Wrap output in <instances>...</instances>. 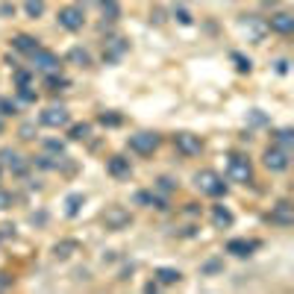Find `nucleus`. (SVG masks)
Instances as JSON below:
<instances>
[{
  "mask_svg": "<svg viewBox=\"0 0 294 294\" xmlns=\"http://www.w3.org/2000/svg\"><path fill=\"white\" fill-rule=\"evenodd\" d=\"M195 183H197V189H200L203 195H209V197L227 195V183H224L215 171H200V174L195 177Z\"/></svg>",
  "mask_w": 294,
  "mask_h": 294,
  "instance_id": "1",
  "label": "nucleus"
},
{
  "mask_svg": "<svg viewBox=\"0 0 294 294\" xmlns=\"http://www.w3.org/2000/svg\"><path fill=\"white\" fill-rule=\"evenodd\" d=\"M227 177L232 183H238V186H247V183H253V168H250V162L244 156H229Z\"/></svg>",
  "mask_w": 294,
  "mask_h": 294,
  "instance_id": "2",
  "label": "nucleus"
},
{
  "mask_svg": "<svg viewBox=\"0 0 294 294\" xmlns=\"http://www.w3.org/2000/svg\"><path fill=\"white\" fill-rule=\"evenodd\" d=\"M156 147H159L156 132H135V135H130V150H135L138 156H150Z\"/></svg>",
  "mask_w": 294,
  "mask_h": 294,
  "instance_id": "3",
  "label": "nucleus"
},
{
  "mask_svg": "<svg viewBox=\"0 0 294 294\" xmlns=\"http://www.w3.org/2000/svg\"><path fill=\"white\" fill-rule=\"evenodd\" d=\"M130 209H124V206H109L106 212H103V224L106 229H124L130 227Z\"/></svg>",
  "mask_w": 294,
  "mask_h": 294,
  "instance_id": "4",
  "label": "nucleus"
},
{
  "mask_svg": "<svg viewBox=\"0 0 294 294\" xmlns=\"http://www.w3.org/2000/svg\"><path fill=\"white\" fill-rule=\"evenodd\" d=\"M83 24H86V18H83V9H80V6H65V9H59V27L77 33V30H83Z\"/></svg>",
  "mask_w": 294,
  "mask_h": 294,
  "instance_id": "5",
  "label": "nucleus"
},
{
  "mask_svg": "<svg viewBox=\"0 0 294 294\" xmlns=\"http://www.w3.org/2000/svg\"><path fill=\"white\" fill-rule=\"evenodd\" d=\"M174 144H177V150H180L183 156H200V150H203L200 135H192V132H180V135L174 138Z\"/></svg>",
  "mask_w": 294,
  "mask_h": 294,
  "instance_id": "6",
  "label": "nucleus"
},
{
  "mask_svg": "<svg viewBox=\"0 0 294 294\" xmlns=\"http://www.w3.org/2000/svg\"><path fill=\"white\" fill-rule=\"evenodd\" d=\"M289 156H292V153L283 150V147H268V150H265V168H268V171H286L289 162H292Z\"/></svg>",
  "mask_w": 294,
  "mask_h": 294,
  "instance_id": "7",
  "label": "nucleus"
},
{
  "mask_svg": "<svg viewBox=\"0 0 294 294\" xmlns=\"http://www.w3.org/2000/svg\"><path fill=\"white\" fill-rule=\"evenodd\" d=\"M30 56H33V68L44 71V74H53V71H59V59H56L50 50H41V47H35Z\"/></svg>",
  "mask_w": 294,
  "mask_h": 294,
  "instance_id": "8",
  "label": "nucleus"
},
{
  "mask_svg": "<svg viewBox=\"0 0 294 294\" xmlns=\"http://www.w3.org/2000/svg\"><path fill=\"white\" fill-rule=\"evenodd\" d=\"M0 165H6V168H9L12 174H18V177L27 174V168H30V162H27L21 153H15V150H9V147L0 150Z\"/></svg>",
  "mask_w": 294,
  "mask_h": 294,
  "instance_id": "9",
  "label": "nucleus"
},
{
  "mask_svg": "<svg viewBox=\"0 0 294 294\" xmlns=\"http://www.w3.org/2000/svg\"><path fill=\"white\" fill-rule=\"evenodd\" d=\"M44 127H65L68 124V109L65 106H47L44 112H41V118H38Z\"/></svg>",
  "mask_w": 294,
  "mask_h": 294,
  "instance_id": "10",
  "label": "nucleus"
},
{
  "mask_svg": "<svg viewBox=\"0 0 294 294\" xmlns=\"http://www.w3.org/2000/svg\"><path fill=\"white\" fill-rule=\"evenodd\" d=\"M271 224H277V227H292L294 224V206L292 203H277L274 209H271Z\"/></svg>",
  "mask_w": 294,
  "mask_h": 294,
  "instance_id": "11",
  "label": "nucleus"
},
{
  "mask_svg": "<svg viewBox=\"0 0 294 294\" xmlns=\"http://www.w3.org/2000/svg\"><path fill=\"white\" fill-rule=\"evenodd\" d=\"M241 33L247 35L250 41H262L265 33H268V24H265L262 18H244V21H241Z\"/></svg>",
  "mask_w": 294,
  "mask_h": 294,
  "instance_id": "12",
  "label": "nucleus"
},
{
  "mask_svg": "<svg viewBox=\"0 0 294 294\" xmlns=\"http://www.w3.org/2000/svg\"><path fill=\"white\" fill-rule=\"evenodd\" d=\"M106 171H109V177H115V180H127L132 174V165H130V159H124V156H112V159L106 162Z\"/></svg>",
  "mask_w": 294,
  "mask_h": 294,
  "instance_id": "13",
  "label": "nucleus"
},
{
  "mask_svg": "<svg viewBox=\"0 0 294 294\" xmlns=\"http://www.w3.org/2000/svg\"><path fill=\"white\" fill-rule=\"evenodd\" d=\"M127 50H130L127 38H112V41H106V53H103V59H106V62H118Z\"/></svg>",
  "mask_w": 294,
  "mask_h": 294,
  "instance_id": "14",
  "label": "nucleus"
},
{
  "mask_svg": "<svg viewBox=\"0 0 294 294\" xmlns=\"http://www.w3.org/2000/svg\"><path fill=\"white\" fill-rule=\"evenodd\" d=\"M274 33H280V35H289L294 30V15L292 12H280V15H274L271 18V24H268Z\"/></svg>",
  "mask_w": 294,
  "mask_h": 294,
  "instance_id": "15",
  "label": "nucleus"
},
{
  "mask_svg": "<svg viewBox=\"0 0 294 294\" xmlns=\"http://www.w3.org/2000/svg\"><path fill=\"white\" fill-rule=\"evenodd\" d=\"M253 241H244V238H232L227 244V253H232V256H250L253 253Z\"/></svg>",
  "mask_w": 294,
  "mask_h": 294,
  "instance_id": "16",
  "label": "nucleus"
},
{
  "mask_svg": "<svg viewBox=\"0 0 294 294\" xmlns=\"http://www.w3.org/2000/svg\"><path fill=\"white\" fill-rule=\"evenodd\" d=\"M212 224L218 229L232 227V212H229L227 206H215V209H212Z\"/></svg>",
  "mask_w": 294,
  "mask_h": 294,
  "instance_id": "17",
  "label": "nucleus"
},
{
  "mask_svg": "<svg viewBox=\"0 0 294 294\" xmlns=\"http://www.w3.org/2000/svg\"><path fill=\"white\" fill-rule=\"evenodd\" d=\"M156 280H159L162 286H177V283L183 280V274H180L177 268H159V271H156Z\"/></svg>",
  "mask_w": 294,
  "mask_h": 294,
  "instance_id": "18",
  "label": "nucleus"
},
{
  "mask_svg": "<svg viewBox=\"0 0 294 294\" xmlns=\"http://www.w3.org/2000/svg\"><path fill=\"white\" fill-rule=\"evenodd\" d=\"M68 62L86 68V65H92V56H89V50H83V47H71V50H68Z\"/></svg>",
  "mask_w": 294,
  "mask_h": 294,
  "instance_id": "19",
  "label": "nucleus"
},
{
  "mask_svg": "<svg viewBox=\"0 0 294 294\" xmlns=\"http://www.w3.org/2000/svg\"><path fill=\"white\" fill-rule=\"evenodd\" d=\"M12 44H15V47H18V50H21V53H33L35 47H38V41H35L33 35H15V38H12Z\"/></svg>",
  "mask_w": 294,
  "mask_h": 294,
  "instance_id": "20",
  "label": "nucleus"
},
{
  "mask_svg": "<svg viewBox=\"0 0 294 294\" xmlns=\"http://www.w3.org/2000/svg\"><path fill=\"white\" fill-rule=\"evenodd\" d=\"M77 250H80L77 241H59V244H53V256H56V259H68V256L77 253Z\"/></svg>",
  "mask_w": 294,
  "mask_h": 294,
  "instance_id": "21",
  "label": "nucleus"
},
{
  "mask_svg": "<svg viewBox=\"0 0 294 294\" xmlns=\"http://www.w3.org/2000/svg\"><path fill=\"white\" fill-rule=\"evenodd\" d=\"M83 203H86V197H83V195H68V197H65V212H68V218L80 215Z\"/></svg>",
  "mask_w": 294,
  "mask_h": 294,
  "instance_id": "22",
  "label": "nucleus"
},
{
  "mask_svg": "<svg viewBox=\"0 0 294 294\" xmlns=\"http://www.w3.org/2000/svg\"><path fill=\"white\" fill-rule=\"evenodd\" d=\"M274 138H277V144H280L283 150H289V153H292V144H294V132L289 130V127H286V130H277V135H274Z\"/></svg>",
  "mask_w": 294,
  "mask_h": 294,
  "instance_id": "23",
  "label": "nucleus"
},
{
  "mask_svg": "<svg viewBox=\"0 0 294 294\" xmlns=\"http://www.w3.org/2000/svg\"><path fill=\"white\" fill-rule=\"evenodd\" d=\"M103 15H106V21H118V15H121V6H118L115 0H103Z\"/></svg>",
  "mask_w": 294,
  "mask_h": 294,
  "instance_id": "24",
  "label": "nucleus"
},
{
  "mask_svg": "<svg viewBox=\"0 0 294 294\" xmlns=\"http://www.w3.org/2000/svg\"><path fill=\"white\" fill-rule=\"evenodd\" d=\"M89 135H92V127H89V124H74V127H71V138H74V141H86Z\"/></svg>",
  "mask_w": 294,
  "mask_h": 294,
  "instance_id": "25",
  "label": "nucleus"
},
{
  "mask_svg": "<svg viewBox=\"0 0 294 294\" xmlns=\"http://www.w3.org/2000/svg\"><path fill=\"white\" fill-rule=\"evenodd\" d=\"M44 12V0H27V15L30 18H38Z\"/></svg>",
  "mask_w": 294,
  "mask_h": 294,
  "instance_id": "26",
  "label": "nucleus"
},
{
  "mask_svg": "<svg viewBox=\"0 0 294 294\" xmlns=\"http://www.w3.org/2000/svg\"><path fill=\"white\" fill-rule=\"evenodd\" d=\"M15 112H18V106H15L12 100L0 98V118H9V115H15Z\"/></svg>",
  "mask_w": 294,
  "mask_h": 294,
  "instance_id": "27",
  "label": "nucleus"
},
{
  "mask_svg": "<svg viewBox=\"0 0 294 294\" xmlns=\"http://www.w3.org/2000/svg\"><path fill=\"white\" fill-rule=\"evenodd\" d=\"M247 118H250V124H253V127L268 124V115H262V109H250V112H247Z\"/></svg>",
  "mask_w": 294,
  "mask_h": 294,
  "instance_id": "28",
  "label": "nucleus"
},
{
  "mask_svg": "<svg viewBox=\"0 0 294 294\" xmlns=\"http://www.w3.org/2000/svg\"><path fill=\"white\" fill-rule=\"evenodd\" d=\"M221 268H224V262H221V259H209L203 268H200V271H203V274H218Z\"/></svg>",
  "mask_w": 294,
  "mask_h": 294,
  "instance_id": "29",
  "label": "nucleus"
},
{
  "mask_svg": "<svg viewBox=\"0 0 294 294\" xmlns=\"http://www.w3.org/2000/svg\"><path fill=\"white\" fill-rule=\"evenodd\" d=\"M18 135H21L24 141H30V138H35V124H21V130H18Z\"/></svg>",
  "mask_w": 294,
  "mask_h": 294,
  "instance_id": "30",
  "label": "nucleus"
},
{
  "mask_svg": "<svg viewBox=\"0 0 294 294\" xmlns=\"http://www.w3.org/2000/svg\"><path fill=\"white\" fill-rule=\"evenodd\" d=\"M232 62H235L238 71H250V59H244L241 53H232Z\"/></svg>",
  "mask_w": 294,
  "mask_h": 294,
  "instance_id": "31",
  "label": "nucleus"
},
{
  "mask_svg": "<svg viewBox=\"0 0 294 294\" xmlns=\"http://www.w3.org/2000/svg\"><path fill=\"white\" fill-rule=\"evenodd\" d=\"M44 147H47V150H53V153H59V156H62V150H65V144H62V141H53V138H47V141H44Z\"/></svg>",
  "mask_w": 294,
  "mask_h": 294,
  "instance_id": "32",
  "label": "nucleus"
},
{
  "mask_svg": "<svg viewBox=\"0 0 294 294\" xmlns=\"http://www.w3.org/2000/svg\"><path fill=\"white\" fill-rule=\"evenodd\" d=\"M174 18H177L180 24H192V15H189L186 9H174Z\"/></svg>",
  "mask_w": 294,
  "mask_h": 294,
  "instance_id": "33",
  "label": "nucleus"
},
{
  "mask_svg": "<svg viewBox=\"0 0 294 294\" xmlns=\"http://www.w3.org/2000/svg\"><path fill=\"white\" fill-rule=\"evenodd\" d=\"M100 124H103V127H118V124H121V118H118V115H103V118H100Z\"/></svg>",
  "mask_w": 294,
  "mask_h": 294,
  "instance_id": "34",
  "label": "nucleus"
},
{
  "mask_svg": "<svg viewBox=\"0 0 294 294\" xmlns=\"http://www.w3.org/2000/svg\"><path fill=\"white\" fill-rule=\"evenodd\" d=\"M9 206H12V195L0 189V212H3V209H9Z\"/></svg>",
  "mask_w": 294,
  "mask_h": 294,
  "instance_id": "35",
  "label": "nucleus"
},
{
  "mask_svg": "<svg viewBox=\"0 0 294 294\" xmlns=\"http://www.w3.org/2000/svg\"><path fill=\"white\" fill-rule=\"evenodd\" d=\"M150 197H153V195H147V192H138V195L132 197V200H135L138 206H150Z\"/></svg>",
  "mask_w": 294,
  "mask_h": 294,
  "instance_id": "36",
  "label": "nucleus"
},
{
  "mask_svg": "<svg viewBox=\"0 0 294 294\" xmlns=\"http://www.w3.org/2000/svg\"><path fill=\"white\" fill-rule=\"evenodd\" d=\"M159 192H174V183H171L168 177H162V180H159Z\"/></svg>",
  "mask_w": 294,
  "mask_h": 294,
  "instance_id": "37",
  "label": "nucleus"
},
{
  "mask_svg": "<svg viewBox=\"0 0 294 294\" xmlns=\"http://www.w3.org/2000/svg\"><path fill=\"white\" fill-rule=\"evenodd\" d=\"M15 80H18V89H21V86H27V83H30V77H27V74H24V71H18V74H15Z\"/></svg>",
  "mask_w": 294,
  "mask_h": 294,
  "instance_id": "38",
  "label": "nucleus"
},
{
  "mask_svg": "<svg viewBox=\"0 0 294 294\" xmlns=\"http://www.w3.org/2000/svg\"><path fill=\"white\" fill-rule=\"evenodd\" d=\"M6 286H12V277L9 274H0V289H6Z\"/></svg>",
  "mask_w": 294,
  "mask_h": 294,
  "instance_id": "39",
  "label": "nucleus"
},
{
  "mask_svg": "<svg viewBox=\"0 0 294 294\" xmlns=\"http://www.w3.org/2000/svg\"><path fill=\"white\" fill-rule=\"evenodd\" d=\"M277 71H280V74H286V71H289V62H286V59H283V62H277Z\"/></svg>",
  "mask_w": 294,
  "mask_h": 294,
  "instance_id": "40",
  "label": "nucleus"
},
{
  "mask_svg": "<svg viewBox=\"0 0 294 294\" xmlns=\"http://www.w3.org/2000/svg\"><path fill=\"white\" fill-rule=\"evenodd\" d=\"M0 177H3V165H0Z\"/></svg>",
  "mask_w": 294,
  "mask_h": 294,
  "instance_id": "41",
  "label": "nucleus"
},
{
  "mask_svg": "<svg viewBox=\"0 0 294 294\" xmlns=\"http://www.w3.org/2000/svg\"><path fill=\"white\" fill-rule=\"evenodd\" d=\"M0 132H3V121H0Z\"/></svg>",
  "mask_w": 294,
  "mask_h": 294,
  "instance_id": "42",
  "label": "nucleus"
}]
</instances>
